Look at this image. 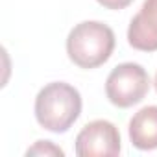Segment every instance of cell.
I'll return each mask as SVG.
<instances>
[{
  "label": "cell",
  "mask_w": 157,
  "mask_h": 157,
  "mask_svg": "<svg viewBox=\"0 0 157 157\" xmlns=\"http://www.w3.org/2000/svg\"><path fill=\"white\" fill-rule=\"evenodd\" d=\"M82 111V96L68 83L54 82L44 85L35 98L37 122L50 131H67Z\"/></svg>",
  "instance_id": "1"
},
{
  "label": "cell",
  "mask_w": 157,
  "mask_h": 157,
  "mask_svg": "<svg viewBox=\"0 0 157 157\" xmlns=\"http://www.w3.org/2000/svg\"><path fill=\"white\" fill-rule=\"evenodd\" d=\"M115 48L113 30L98 21L76 24L67 39L68 57L82 68H94L109 59Z\"/></svg>",
  "instance_id": "2"
},
{
  "label": "cell",
  "mask_w": 157,
  "mask_h": 157,
  "mask_svg": "<svg viewBox=\"0 0 157 157\" xmlns=\"http://www.w3.org/2000/svg\"><path fill=\"white\" fill-rule=\"evenodd\" d=\"M150 89L148 72L139 63H122L111 70L105 82V93L111 104L129 107L139 104Z\"/></svg>",
  "instance_id": "3"
},
{
  "label": "cell",
  "mask_w": 157,
  "mask_h": 157,
  "mask_svg": "<svg viewBox=\"0 0 157 157\" xmlns=\"http://www.w3.org/2000/svg\"><path fill=\"white\" fill-rule=\"evenodd\" d=\"M80 157H117L120 153V135L109 120H93L76 137Z\"/></svg>",
  "instance_id": "4"
},
{
  "label": "cell",
  "mask_w": 157,
  "mask_h": 157,
  "mask_svg": "<svg viewBox=\"0 0 157 157\" xmlns=\"http://www.w3.org/2000/svg\"><path fill=\"white\" fill-rule=\"evenodd\" d=\"M128 41L137 50H157V0H146L140 11L131 19Z\"/></svg>",
  "instance_id": "5"
},
{
  "label": "cell",
  "mask_w": 157,
  "mask_h": 157,
  "mask_svg": "<svg viewBox=\"0 0 157 157\" xmlns=\"http://www.w3.org/2000/svg\"><path fill=\"white\" fill-rule=\"evenodd\" d=\"M129 140L139 150L157 148V105L139 109L129 120Z\"/></svg>",
  "instance_id": "6"
},
{
  "label": "cell",
  "mask_w": 157,
  "mask_h": 157,
  "mask_svg": "<svg viewBox=\"0 0 157 157\" xmlns=\"http://www.w3.org/2000/svg\"><path fill=\"white\" fill-rule=\"evenodd\" d=\"M63 155V150H59L57 146H54L52 142H48V140H37L35 142V146L33 148H30L28 151H26V155Z\"/></svg>",
  "instance_id": "7"
},
{
  "label": "cell",
  "mask_w": 157,
  "mask_h": 157,
  "mask_svg": "<svg viewBox=\"0 0 157 157\" xmlns=\"http://www.w3.org/2000/svg\"><path fill=\"white\" fill-rule=\"evenodd\" d=\"M155 89H157V74H155Z\"/></svg>",
  "instance_id": "8"
}]
</instances>
